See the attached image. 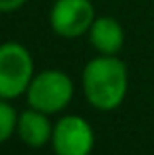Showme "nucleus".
Wrapping results in <instances>:
<instances>
[{
	"label": "nucleus",
	"mask_w": 154,
	"mask_h": 155,
	"mask_svg": "<svg viewBox=\"0 0 154 155\" xmlns=\"http://www.w3.org/2000/svg\"><path fill=\"white\" fill-rule=\"evenodd\" d=\"M18 132L20 137L32 147H40L51 137V126L46 118V112L32 108L20 114L18 120Z\"/></svg>",
	"instance_id": "7"
},
{
	"label": "nucleus",
	"mask_w": 154,
	"mask_h": 155,
	"mask_svg": "<svg viewBox=\"0 0 154 155\" xmlns=\"http://www.w3.org/2000/svg\"><path fill=\"white\" fill-rule=\"evenodd\" d=\"M51 140L58 155H89L93 149V130L83 118L65 116L55 124Z\"/></svg>",
	"instance_id": "5"
},
{
	"label": "nucleus",
	"mask_w": 154,
	"mask_h": 155,
	"mask_svg": "<svg viewBox=\"0 0 154 155\" xmlns=\"http://www.w3.org/2000/svg\"><path fill=\"white\" fill-rule=\"evenodd\" d=\"M18 126V118H16V110L4 100H0V143L6 141L12 136L14 128Z\"/></svg>",
	"instance_id": "8"
},
{
	"label": "nucleus",
	"mask_w": 154,
	"mask_h": 155,
	"mask_svg": "<svg viewBox=\"0 0 154 155\" xmlns=\"http://www.w3.org/2000/svg\"><path fill=\"white\" fill-rule=\"evenodd\" d=\"M128 87L127 67L115 55L89 61L83 71V91L87 100L99 110H113L123 102Z\"/></svg>",
	"instance_id": "1"
},
{
	"label": "nucleus",
	"mask_w": 154,
	"mask_h": 155,
	"mask_svg": "<svg viewBox=\"0 0 154 155\" xmlns=\"http://www.w3.org/2000/svg\"><path fill=\"white\" fill-rule=\"evenodd\" d=\"M73 94L69 77L61 71H44L32 79L28 87V102L32 108L46 114L59 112L65 108Z\"/></svg>",
	"instance_id": "3"
},
{
	"label": "nucleus",
	"mask_w": 154,
	"mask_h": 155,
	"mask_svg": "<svg viewBox=\"0 0 154 155\" xmlns=\"http://www.w3.org/2000/svg\"><path fill=\"white\" fill-rule=\"evenodd\" d=\"M32 57L20 43L0 45V98H16L32 83Z\"/></svg>",
	"instance_id": "2"
},
{
	"label": "nucleus",
	"mask_w": 154,
	"mask_h": 155,
	"mask_svg": "<svg viewBox=\"0 0 154 155\" xmlns=\"http://www.w3.org/2000/svg\"><path fill=\"white\" fill-rule=\"evenodd\" d=\"M91 31V43L97 51H101L103 55H115L117 51L123 47V28L117 20L113 18H99L93 22V26L89 28Z\"/></svg>",
	"instance_id": "6"
},
{
	"label": "nucleus",
	"mask_w": 154,
	"mask_h": 155,
	"mask_svg": "<svg viewBox=\"0 0 154 155\" xmlns=\"http://www.w3.org/2000/svg\"><path fill=\"white\" fill-rule=\"evenodd\" d=\"M26 0H0V12H12L20 8Z\"/></svg>",
	"instance_id": "9"
},
{
	"label": "nucleus",
	"mask_w": 154,
	"mask_h": 155,
	"mask_svg": "<svg viewBox=\"0 0 154 155\" xmlns=\"http://www.w3.org/2000/svg\"><path fill=\"white\" fill-rule=\"evenodd\" d=\"M51 28L63 38L85 34L95 22V10L89 0H58L51 8Z\"/></svg>",
	"instance_id": "4"
}]
</instances>
